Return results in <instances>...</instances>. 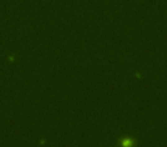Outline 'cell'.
I'll use <instances>...</instances> for the list:
<instances>
[{"mask_svg":"<svg viewBox=\"0 0 167 147\" xmlns=\"http://www.w3.org/2000/svg\"><path fill=\"white\" fill-rule=\"evenodd\" d=\"M121 147H133L135 145V141L133 139H127V138H124V139H121L119 141Z\"/></svg>","mask_w":167,"mask_h":147,"instance_id":"1","label":"cell"}]
</instances>
